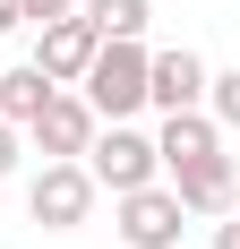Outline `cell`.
<instances>
[{"label": "cell", "instance_id": "6da1fadb", "mask_svg": "<svg viewBox=\"0 0 240 249\" xmlns=\"http://www.w3.org/2000/svg\"><path fill=\"white\" fill-rule=\"evenodd\" d=\"M86 103H95V121H129V112H146V43H95V60H86Z\"/></svg>", "mask_w": 240, "mask_h": 249}, {"label": "cell", "instance_id": "7a4b0ae2", "mask_svg": "<svg viewBox=\"0 0 240 249\" xmlns=\"http://www.w3.org/2000/svg\"><path fill=\"white\" fill-rule=\"evenodd\" d=\"M77 163H86V172H95V189H112V198H120V189H146V180L163 172V155H154V138H146V129H129V121L95 129Z\"/></svg>", "mask_w": 240, "mask_h": 249}, {"label": "cell", "instance_id": "3957f363", "mask_svg": "<svg viewBox=\"0 0 240 249\" xmlns=\"http://www.w3.org/2000/svg\"><path fill=\"white\" fill-rule=\"evenodd\" d=\"M26 215H34L43 232H77L86 215H95V172H86V163H43L34 189H26Z\"/></svg>", "mask_w": 240, "mask_h": 249}, {"label": "cell", "instance_id": "277c9868", "mask_svg": "<svg viewBox=\"0 0 240 249\" xmlns=\"http://www.w3.org/2000/svg\"><path fill=\"white\" fill-rule=\"evenodd\" d=\"M180 232H189V206L171 198L163 180L120 189V241H129V249H180Z\"/></svg>", "mask_w": 240, "mask_h": 249}, {"label": "cell", "instance_id": "5b68a950", "mask_svg": "<svg viewBox=\"0 0 240 249\" xmlns=\"http://www.w3.org/2000/svg\"><path fill=\"white\" fill-rule=\"evenodd\" d=\"M206 60H197L189 43H171V52H146V103L154 112H197L206 103Z\"/></svg>", "mask_w": 240, "mask_h": 249}, {"label": "cell", "instance_id": "8992f818", "mask_svg": "<svg viewBox=\"0 0 240 249\" xmlns=\"http://www.w3.org/2000/svg\"><path fill=\"white\" fill-rule=\"evenodd\" d=\"M95 129H103V121H95V103L69 95V86H51V103L34 112V146H43V163H77Z\"/></svg>", "mask_w": 240, "mask_h": 249}, {"label": "cell", "instance_id": "52a82bcc", "mask_svg": "<svg viewBox=\"0 0 240 249\" xmlns=\"http://www.w3.org/2000/svg\"><path fill=\"white\" fill-rule=\"evenodd\" d=\"M95 43H103V35H95L86 18H51L43 43H34V69H43L51 86H77V77H86V60H95Z\"/></svg>", "mask_w": 240, "mask_h": 249}, {"label": "cell", "instance_id": "ba28073f", "mask_svg": "<svg viewBox=\"0 0 240 249\" xmlns=\"http://www.w3.org/2000/svg\"><path fill=\"white\" fill-rule=\"evenodd\" d=\"M154 155H163V172H189V163L223 155V129H215V112H206V103H197V112H163V138H154Z\"/></svg>", "mask_w": 240, "mask_h": 249}, {"label": "cell", "instance_id": "9c48e42d", "mask_svg": "<svg viewBox=\"0 0 240 249\" xmlns=\"http://www.w3.org/2000/svg\"><path fill=\"white\" fill-rule=\"evenodd\" d=\"M171 198L189 206V215H232V206H240L232 155H206V163H189V172H171Z\"/></svg>", "mask_w": 240, "mask_h": 249}, {"label": "cell", "instance_id": "30bf717a", "mask_svg": "<svg viewBox=\"0 0 240 249\" xmlns=\"http://www.w3.org/2000/svg\"><path fill=\"white\" fill-rule=\"evenodd\" d=\"M51 103V77L26 60V69H0V121L9 129H34V112Z\"/></svg>", "mask_w": 240, "mask_h": 249}, {"label": "cell", "instance_id": "8fae6325", "mask_svg": "<svg viewBox=\"0 0 240 249\" xmlns=\"http://www.w3.org/2000/svg\"><path fill=\"white\" fill-rule=\"evenodd\" d=\"M77 18L95 26L103 43H137V35H146V18H154V0H86Z\"/></svg>", "mask_w": 240, "mask_h": 249}, {"label": "cell", "instance_id": "7c38bea8", "mask_svg": "<svg viewBox=\"0 0 240 249\" xmlns=\"http://www.w3.org/2000/svg\"><path fill=\"white\" fill-rule=\"evenodd\" d=\"M206 112H215V129H240V69L206 77Z\"/></svg>", "mask_w": 240, "mask_h": 249}, {"label": "cell", "instance_id": "4fadbf2b", "mask_svg": "<svg viewBox=\"0 0 240 249\" xmlns=\"http://www.w3.org/2000/svg\"><path fill=\"white\" fill-rule=\"evenodd\" d=\"M26 26H51V18H77V0H17Z\"/></svg>", "mask_w": 240, "mask_h": 249}, {"label": "cell", "instance_id": "5bb4252c", "mask_svg": "<svg viewBox=\"0 0 240 249\" xmlns=\"http://www.w3.org/2000/svg\"><path fill=\"white\" fill-rule=\"evenodd\" d=\"M9 172H17V129L0 121V180H9Z\"/></svg>", "mask_w": 240, "mask_h": 249}, {"label": "cell", "instance_id": "9a60e30c", "mask_svg": "<svg viewBox=\"0 0 240 249\" xmlns=\"http://www.w3.org/2000/svg\"><path fill=\"white\" fill-rule=\"evenodd\" d=\"M215 249H240V215H232V224H215Z\"/></svg>", "mask_w": 240, "mask_h": 249}, {"label": "cell", "instance_id": "2e32d148", "mask_svg": "<svg viewBox=\"0 0 240 249\" xmlns=\"http://www.w3.org/2000/svg\"><path fill=\"white\" fill-rule=\"evenodd\" d=\"M9 26H26V9H17V0H0V35H9Z\"/></svg>", "mask_w": 240, "mask_h": 249}]
</instances>
